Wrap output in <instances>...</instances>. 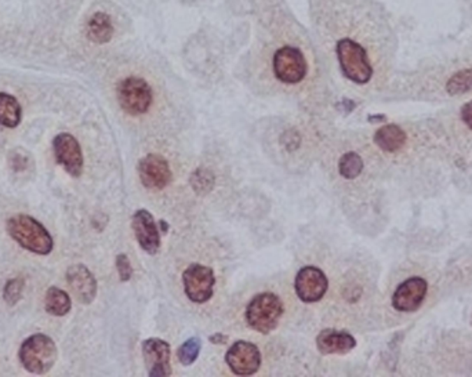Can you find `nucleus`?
<instances>
[{
	"label": "nucleus",
	"mask_w": 472,
	"mask_h": 377,
	"mask_svg": "<svg viewBox=\"0 0 472 377\" xmlns=\"http://www.w3.org/2000/svg\"><path fill=\"white\" fill-rule=\"evenodd\" d=\"M21 105L17 98L10 94L0 93V125L17 127L21 122Z\"/></svg>",
	"instance_id": "nucleus-19"
},
{
	"label": "nucleus",
	"mask_w": 472,
	"mask_h": 377,
	"mask_svg": "<svg viewBox=\"0 0 472 377\" xmlns=\"http://www.w3.org/2000/svg\"><path fill=\"white\" fill-rule=\"evenodd\" d=\"M318 350L325 355L347 354L354 350L356 340L353 334L346 330L325 329L316 337Z\"/></svg>",
	"instance_id": "nucleus-16"
},
{
	"label": "nucleus",
	"mask_w": 472,
	"mask_h": 377,
	"mask_svg": "<svg viewBox=\"0 0 472 377\" xmlns=\"http://www.w3.org/2000/svg\"><path fill=\"white\" fill-rule=\"evenodd\" d=\"M274 72L283 83H300L307 75V63L297 47L285 46L275 53Z\"/></svg>",
	"instance_id": "nucleus-7"
},
{
	"label": "nucleus",
	"mask_w": 472,
	"mask_h": 377,
	"mask_svg": "<svg viewBox=\"0 0 472 377\" xmlns=\"http://www.w3.org/2000/svg\"><path fill=\"white\" fill-rule=\"evenodd\" d=\"M227 365L237 376L254 375L261 365V354L250 341H236L226 355Z\"/></svg>",
	"instance_id": "nucleus-9"
},
{
	"label": "nucleus",
	"mask_w": 472,
	"mask_h": 377,
	"mask_svg": "<svg viewBox=\"0 0 472 377\" xmlns=\"http://www.w3.org/2000/svg\"><path fill=\"white\" fill-rule=\"evenodd\" d=\"M131 227L135 235L137 242L142 248V251L148 254H156L161 249V235L159 228L152 217V214L145 210L140 209L134 213Z\"/></svg>",
	"instance_id": "nucleus-13"
},
{
	"label": "nucleus",
	"mask_w": 472,
	"mask_h": 377,
	"mask_svg": "<svg viewBox=\"0 0 472 377\" xmlns=\"http://www.w3.org/2000/svg\"><path fill=\"white\" fill-rule=\"evenodd\" d=\"M87 36L97 45L108 43L114 36V25L111 17L105 13H96L89 20Z\"/></svg>",
	"instance_id": "nucleus-18"
},
{
	"label": "nucleus",
	"mask_w": 472,
	"mask_h": 377,
	"mask_svg": "<svg viewBox=\"0 0 472 377\" xmlns=\"http://www.w3.org/2000/svg\"><path fill=\"white\" fill-rule=\"evenodd\" d=\"M427 290L428 285L422 278H411L397 288L392 296V306L401 313H413L422 304Z\"/></svg>",
	"instance_id": "nucleus-14"
},
{
	"label": "nucleus",
	"mask_w": 472,
	"mask_h": 377,
	"mask_svg": "<svg viewBox=\"0 0 472 377\" xmlns=\"http://www.w3.org/2000/svg\"><path fill=\"white\" fill-rule=\"evenodd\" d=\"M191 184L198 193H207L214 186V176L206 169H199L192 175Z\"/></svg>",
	"instance_id": "nucleus-24"
},
{
	"label": "nucleus",
	"mask_w": 472,
	"mask_h": 377,
	"mask_svg": "<svg viewBox=\"0 0 472 377\" xmlns=\"http://www.w3.org/2000/svg\"><path fill=\"white\" fill-rule=\"evenodd\" d=\"M117 268H118L119 276L123 282H126L131 278L133 268H131L130 260L126 254H119L117 257Z\"/></svg>",
	"instance_id": "nucleus-26"
},
{
	"label": "nucleus",
	"mask_w": 472,
	"mask_h": 377,
	"mask_svg": "<svg viewBox=\"0 0 472 377\" xmlns=\"http://www.w3.org/2000/svg\"><path fill=\"white\" fill-rule=\"evenodd\" d=\"M53 148L57 162L71 176L79 177L83 170V154L78 140L68 133H61L54 138Z\"/></svg>",
	"instance_id": "nucleus-11"
},
{
	"label": "nucleus",
	"mask_w": 472,
	"mask_h": 377,
	"mask_svg": "<svg viewBox=\"0 0 472 377\" xmlns=\"http://www.w3.org/2000/svg\"><path fill=\"white\" fill-rule=\"evenodd\" d=\"M159 224L162 226V231H163V232H166V231H168V224H166V221H165V220H161V221H159Z\"/></svg>",
	"instance_id": "nucleus-30"
},
{
	"label": "nucleus",
	"mask_w": 472,
	"mask_h": 377,
	"mask_svg": "<svg viewBox=\"0 0 472 377\" xmlns=\"http://www.w3.org/2000/svg\"><path fill=\"white\" fill-rule=\"evenodd\" d=\"M283 315V304L274 293H261L256 296L247 306V325L260 333H270L276 329Z\"/></svg>",
	"instance_id": "nucleus-3"
},
{
	"label": "nucleus",
	"mask_w": 472,
	"mask_h": 377,
	"mask_svg": "<svg viewBox=\"0 0 472 377\" xmlns=\"http://www.w3.org/2000/svg\"><path fill=\"white\" fill-rule=\"evenodd\" d=\"M10 237L27 251L36 254H49L53 251V238L47 230L29 216H15L7 221Z\"/></svg>",
	"instance_id": "nucleus-1"
},
{
	"label": "nucleus",
	"mask_w": 472,
	"mask_h": 377,
	"mask_svg": "<svg viewBox=\"0 0 472 377\" xmlns=\"http://www.w3.org/2000/svg\"><path fill=\"white\" fill-rule=\"evenodd\" d=\"M339 170L344 179L354 180L363 170V161L356 152H347L339 162Z\"/></svg>",
	"instance_id": "nucleus-21"
},
{
	"label": "nucleus",
	"mask_w": 472,
	"mask_h": 377,
	"mask_svg": "<svg viewBox=\"0 0 472 377\" xmlns=\"http://www.w3.org/2000/svg\"><path fill=\"white\" fill-rule=\"evenodd\" d=\"M138 175L144 187L149 189H163L172 180V170L168 161L156 154H149L141 159Z\"/></svg>",
	"instance_id": "nucleus-12"
},
{
	"label": "nucleus",
	"mask_w": 472,
	"mask_h": 377,
	"mask_svg": "<svg viewBox=\"0 0 472 377\" xmlns=\"http://www.w3.org/2000/svg\"><path fill=\"white\" fill-rule=\"evenodd\" d=\"M387 118L384 115H374V117H369V121L376 124V122H384Z\"/></svg>",
	"instance_id": "nucleus-29"
},
{
	"label": "nucleus",
	"mask_w": 472,
	"mask_h": 377,
	"mask_svg": "<svg viewBox=\"0 0 472 377\" xmlns=\"http://www.w3.org/2000/svg\"><path fill=\"white\" fill-rule=\"evenodd\" d=\"M462 119L472 130V101L462 108Z\"/></svg>",
	"instance_id": "nucleus-27"
},
{
	"label": "nucleus",
	"mask_w": 472,
	"mask_h": 377,
	"mask_svg": "<svg viewBox=\"0 0 472 377\" xmlns=\"http://www.w3.org/2000/svg\"><path fill=\"white\" fill-rule=\"evenodd\" d=\"M406 133L397 125H385L374 134V142L385 152H397L406 142Z\"/></svg>",
	"instance_id": "nucleus-17"
},
{
	"label": "nucleus",
	"mask_w": 472,
	"mask_h": 377,
	"mask_svg": "<svg viewBox=\"0 0 472 377\" xmlns=\"http://www.w3.org/2000/svg\"><path fill=\"white\" fill-rule=\"evenodd\" d=\"M472 89V68L459 71L446 83V90L452 96L467 93Z\"/></svg>",
	"instance_id": "nucleus-22"
},
{
	"label": "nucleus",
	"mask_w": 472,
	"mask_h": 377,
	"mask_svg": "<svg viewBox=\"0 0 472 377\" xmlns=\"http://www.w3.org/2000/svg\"><path fill=\"white\" fill-rule=\"evenodd\" d=\"M227 336H223V334H214L210 337V341L216 343V344H224L227 341Z\"/></svg>",
	"instance_id": "nucleus-28"
},
{
	"label": "nucleus",
	"mask_w": 472,
	"mask_h": 377,
	"mask_svg": "<svg viewBox=\"0 0 472 377\" xmlns=\"http://www.w3.org/2000/svg\"><path fill=\"white\" fill-rule=\"evenodd\" d=\"M202 348V341L198 337H191L188 339L179 348H178V360L182 365L188 367L192 365L200 353Z\"/></svg>",
	"instance_id": "nucleus-23"
},
{
	"label": "nucleus",
	"mask_w": 472,
	"mask_h": 377,
	"mask_svg": "<svg viewBox=\"0 0 472 377\" xmlns=\"http://www.w3.org/2000/svg\"><path fill=\"white\" fill-rule=\"evenodd\" d=\"M66 282L73 296L83 304H90L97 295V282L94 275L83 265L76 264L68 268Z\"/></svg>",
	"instance_id": "nucleus-15"
},
{
	"label": "nucleus",
	"mask_w": 472,
	"mask_h": 377,
	"mask_svg": "<svg viewBox=\"0 0 472 377\" xmlns=\"http://www.w3.org/2000/svg\"><path fill=\"white\" fill-rule=\"evenodd\" d=\"M71 299L66 292L61 290L56 286H52L46 293L45 307L49 314L56 316H64L68 314L71 310Z\"/></svg>",
	"instance_id": "nucleus-20"
},
{
	"label": "nucleus",
	"mask_w": 472,
	"mask_h": 377,
	"mask_svg": "<svg viewBox=\"0 0 472 377\" xmlns=\"http://www.w3.org/2000/svg\"><path fill=\"white\" fill-rule=\"evenodd\" d=\"M182 283L185 295L191 302L199 304L206 303L212 299L214 292V272L206 265L192 264L184 271Z\"/></svg>",
	"instance_id": "nucleus-6"
},
{
	"label": "nucleus",
	"mask_w": 472,
	"mask_h": 377,
	"mask_svg": "<svg viewBox=\"0 0 472 377\" xmlns=\"http://www.w3.org/2000/svg\"><path fill=\"white\" fill-rule=\"evenodd\" d=\"M327 286L325 272L314 265L301 268L295 276V293L304 303L319 302L327 292Z\"/></svg>",
	"instance_id": "nucleus-8"
},
{
	"label": "nucleus",
	"mask_w": 472,
	"mask_h": 377,
	"mask_svg": "<svg viewBox=\"0 0 472 377\" xmlns=\"http://www.w3.org/2000/svg\"><path fill=\"white\" fill-rule=\"evenodd\" d=\"M20 361L29 374L45 375L57 361L56 343L45 334L31 336L20 348Z\"/></svg>",
	"instance_id": "nucleus-2"
},
{
	"label": "nucleus",
	"mask_w": 472,
	"mask_h": 377,
	"mask_svg": "<svg viewBox=\"0 0 472 377\" xmlns=\"http://www.w3.org/2000/svg\"><path fill=\"white\" fill-rule=\"evenodd\" d=\"M337 57L344 75L355 83L364 84L373 76L366 50L351 39H341L337 43Z\"/></svg>",
	"instance_id": "nucleus-4"
},
{
	"label": "nucleus",
	"mask_w": 472,
	"mask_h": 377,
	"mask_svg": "<svg viewBox=\"0 0 472 377\" xmlns=\"http://www.w3.org/2000/svg\"><path fill=\"white\" fill-rule=\"evenodd\" d=\"M152 89L142 77L130 76L119 83V104L130 115L145 114L152 104Z\"/></svg>",
	"instance_id": "nucleus-5"
},
{
	"label": "nucleus",
	"mask_w": 472,
	"mask_h": 377,
	"mask_svg": "<svg viewBox=\"0 0 472 377\" xmlns=\"http://www.w3.org/2000/svg\"><path fill=\"white\" fill-rule=\"evenodd\" d=\"M142 355L149 376L166 377L172 375L169 343L161 339H148L142 343Z\"/></svg>",
	"instance_id": "nucleus-10"
},
{
	"label": "nucleus",
	"mask_w": 472,
	"mask_h": 377,
	"mask_svg": "<svg viewBox=\"0 0 472 377\" xmlns=\"http://www.w3.org/2000/svg\"><path fill=\"white\" fill-rule=\"evenodd\" d=\"M22 288H24V282L21 279H11L6 283L3 297L8 306H14L21 299Z\"/></svg>",
	"instance_id": "nucleus-25"
}]
</instances>
